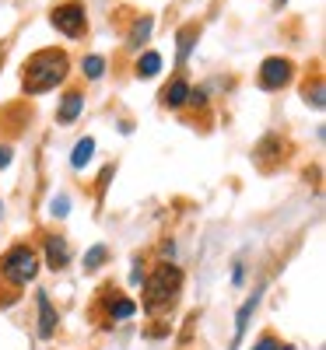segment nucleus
I'll return each instance as SVG.
<instances>
[{
    "mask_svg": "<svg viewBox=\"0 0 326 350\" xmlns=\"http://www.w3.org/2000/svg\"><path fill=\"white\" fill-rule=\"evenodd\" d=\"M71 74V56L56 46H46L32 53L21 67V92L25 95H46L56 84H64Z\"/></svg>",
    "mask_w": 326,
    "mask_h": 350,
    "instance_id": "obj_1",
    "label": "nucleus"
},
{
    "mask_svg": "<svg viewBox=\"0 0 326 350\" xmlns=\"http://www.w3.org/2000/svg\"><path fill=\"white\" fill-rule=\"evenodd\" d=\"M179 295H183V270L175 267V262H162L144 284V308L147 312H165L179 301Z\"/></svg>",
    "mask_w": 326,
    "mask_h": 350,
    "instance_id": "obj_2",
    "label": "nucleus"
},
{
    "mask_svg": "<svg viewBox=\"0 0 326 350\" xmlns=\"http://www.w3.org/2000/svg\"><path fill=\"white\" fill-rule=\"evenodd\" d=\"M39 273V252L32 245H11L0 259V280H8L11 287H25L28 280H36Z\"/></svg>",
    "mask_w": 326,
    "mask_h": 350,
    "instance_id": "obj_3",
    "label": "nucleus"
},
{
    "mask_svg": "<svg viewBox=\"0 0 326 350\" xmlns=\"http://www.w3.org/2000/svg\"><path fill=\"white\" fill-rule=\"evenodd\" d=\"M49 25L67 39H84L88 36V11L81 0H64V4H53Z\"/></svg>",
    "mask_w": 326,
    "mask_h": 350,
    "instance_id": "obj_4",
    "label": "nucleus"
},
{
    "mask_svg": "<svg viewBox=\"0 0 326 350\" xmlns=\"http://www.w3.org/2000/svg\"><path fill=\"white\" fill-rule=\"evenodd\" d=\"M294 77V64L288 60V56H266V60L260 64V74H256V84L263 88V92H281V88H288Z\"/></svg>",
    "mask_w": 326,
    "mask_h": 350,
    "instance_id": "obj_5",
    "label": "nucleus"
},
{
    "mask_svg": "<svg viewBox=\"0 0 326 350\" xmlns=\"http://www.w3.org/2000/svg\"><path fill=\"white\" fill-rule=\"evenodd\" d=\"M281 161H284V140H281V133H266L253 148V165L260 172H274Z\"/></svg>",
    "mask_w": 326,
    "mask_h": 350,
    "instance_id": "obj_6",
    "label": "nucleus"
},
{
    "mask_svg": "<svg viewBox=\"0 0 326 350\" xmlns=\"http://www.w3.org/2000/svg\"><path fill=\"white\" fill-rule=\"evenodd\" d=\"M81 109H84V92H81V88H67L64 98H60V109H56V123H60V126H74L81 120Z\"/></svg>",
    "mask_w": 326,
    "mask_h": 350,
    "instance_id": "obj_7",
    "label": "nucleus"
},
{
    "mask_svg": "<svg viewBox=\"0 0 326 350\" xmlns=\"http://www.w3.org/2000/svg\"><path fill=\"white\" fill-rule=\"evenodd\" d=\"M42 259L49 262V270H67V262H71V245L64 235H46L42 242Z\"/></svg>",
    "mask_w": 326,
    "mask_h": 350,
    "instance_id": "obj_8",
    "label": "nucleus"
},
{
    "mask_svg": "<svg viewBox=\"0 0 326 350\" xmlns=\"http://www.w3.org/2000/svg\"><path fill=\"white\" fill-rule=\"evenodd\" d=\"M190 88H193V84H190L183 74H175V77H172V81L162 88L158 102H162L165 109H183V105H186V95H190Z\"/></svg>",
    "mask_w": 326,
    "mask_h": 350,
    "instance_id": "obj_9",
    "label": "nucleus"
},
{
    "mask_svg": "<svg viewBox=\"0 0 326 350\" xmlns=\"http://www.w3.org/2000/svg\"><path fill=\"white\" fill-rule=\"evenodd\" d=\"M36 305H39V336L53 340V333H56V308L49 305L46 291H36Z\"/></svg>",
    "mask_w": 326,
    "mask_h": 350,
    "instance_id": "obj_10",
    "label": "nucleus"
},
{
    "mask_svg": "<svg viewBox=\"0 0 326 350\" xmlns=\"http://www.w3.org/2000/svg\"><path fill=\"white\" fill-rule=\"evenodd\" d=\"M260 298H263V287H256L253 295L242 301V308H239V315H235V343L231 347H239L242 343V336H246V326H249V315L256 312V305H260Z\"/></svg>",
    "mask_w": 326,
    "mask_h": 350,
    "instance_id": "obj_11",
    "label": "nucleus"
},
{
    "mask_svg": "<svg viewBox=\"0 0 326 350\" xmlns=\"http://www.w3.org/2000/svg\"><path fill=\"white\" fill-rule=\"evenodd\" d=\"M197 39H200V25L197 21H190V25H183L179 28V49H175V67H186V60H190V49L197 46Z\"/></svg>",
    "mask_w": 326,
    "mask_h": 350,
    "instance_id": "obj_12",
    "label": "nucleus"
},
{
    "mask_svg": "<svg viewBox=\"0 0 326 350\" xmlns=\"http://www.w3.org/2000/svg\"><path fill=\"white\" fill-rule=\"evenodd\" d=\"M92 158H95V137H81V140L74 144V151H71V168L81 172Z\"/></svg>",
    "mask_w": 326,
    "mask_h": 350,
    "instance_id": "obj_13",
    "label": "nucleus"
},
{
    "mask_svg": "<svg viewBox=\"0 0 326 350\" xmlns=\"http://www.w3.org/2000/svg\"><path fill=\"white\" fill-rule=\"evenodd\" d=\"M109 312H112L116 323H127V319H134L137 305L130 298H123V295H109Z\"/></svg>",
    "mask_w": 326,
    "mask_h": 350,
    "instance_id": "obj_14",
    "label": "nucleus"
},
{
    "mask_svg": "<svg viewBox=\"0 0 326 350\" xmlns=\"http://www.w3.org/2000/svg\"><path fill=\"white\" fill-rule=\"evenodd\" d=\"M109 262V245H92L84 252V273H99Z\"/></svg>",
    "mask_w": 326,
    "mask_h": 350,
    "instance_id": "obj_15",
    "label": "nucleus"
},
{
    "mask_svg": "<svg viewBox=\"0 0 326 350\" xmlns=\"http://www.w3.org/2000/svg\"><path fill=\"white\" fill-rule=\"evenodd\" d=\"M151 28H155V18H151V14L137 18V21H134V32H130V46L137 49L140 42H147V36H151Z\"/></svg>",
    "mask_w": 326,
    "mask_h": 350,
    "instance_id": "obj_16",
    "label": "nucleus"
},
{
    "mask_svg": "<svg viewBox=\"0 0 326 350\" xmlns=\"http://www.w3.org/2000/svg\"><path fill=\"white\" fill-rule=\"evenodd\" d=\"M302 98H305L316 112H323V105H326V95H323V77H316L312 84L305 81V92H302Z\"/></svg>",
    "mask_w": 326,
    "mask_h": 350,
    "instance_id": "obj_17",
    "label": "nucleus"
},
{
    "mask_svg": "<svg viewBox=\"0 0 326 350\" xmlns=\"http://www.w3.org/2000/svg\"><path fill=\"white\" fill-rule=\"evenodd\" d=\"M158 70H162V56L158 53H144L140 60H137V77H144V81L155 77Z\"/></svg>",
    "mask_w": 326,
    "mask_h": 350,
    "instance_id": "obj_18",
    "label": "nucleus"
},
{
    "mask_svg": "<svg viewBox=\"0 0 326 350\" xmlns=\"http://www.w3.org/2000/svg\"><path fill=\"white\" fill-rule=\"evenodd\" d=\"M81 74H84L88 81H99V77L105 74V60H102V56H84V64H81Z\"/></svg>",
    "mask_w": 326,
    "mask_h": 350,
    "instance_id": "obj_19",
    "label": "nucleus"
},
{
    "mask_svg": "<svg viewBox=\"0 0 326 350\" xmlns=\"http://www.w3.org/2000/svg\"><path fill=\"white\" fill-rule=\"evenodd\" d=\"M253 350H291V347H284L274 333H263V336L256 340V347H253Z\"/></svg>",
    "mask_w": 326,
    "mask_h": 350,
    "instance_id": "obj_20",
    "label": "nucleus"
},
{
    "mask_svg": "<svg viewBox=\"0 0 326 350\" xmlns=\"http://www.w3.org/2000/svg\"><path fill=\"white\" fill-rule=\"evenodd\" d=\"M67 214H71V200H67V193L53 196V217H67Z\"/></svg>",
    "mask_w": 326,
    "mask_h": 350,
    "instance_id": "obj_21",
    "label": "nucleus"
},
{
    "mask_svg": "<svg viewBox=\"0 0 326 350\" xmlns=\"http://www.w3.org/2000/svg\"><path fill=\"white\" fill-rule=\"evenodd\" d=\"M11 161H14V148L11 144H0V172H4Z\"/></svg>",
    "mask_w": 326,
    "mask_h": 350,
    "instance_id": "obj_22",
    "label": "nucleus"
},
{
    "mask_svg": "<svg viewBox=\"0 0 326 350\" xmlns=\"http://www.w3.org/2000/svg\"><path fill=\"white\" fill-rule=\"evenodd\" d=\"M231 284H242V259H235V267H231Z\"/></svg>",
    "mask_w": 326,
    "mask_h": 350,
    "instance_id": "obj_23",
    "label": "nucleus"
},
{
    "mask_svg": "<svg viewBox=\"0 0 326 350\" xmlns=\"http://www.w3.org/2000/svg\"><path fill=\"white\" fill-rule=\"evenodd\" d=\"M274 8H288V0H274Z\"/></svg>",
    "mask_w": 326,
    "mask_h": 350,
    "instance_id": "obj_24",
    "label": "nucleus"
},
{
    "mask_svg": "<svg viewBox=\"0 0 326 350\" xmlns=\"http://www.w3.org/2000/svg\"><path fill=\"white\" fill-rule=\"evenodd\" d=\"M0 217H4V200H0Z\"/></svg>",
    "mask_w": 326,
    "mask_h": 350,
    "instance_id": "obj_25",
    "label": "nucleus"
}]
</instances>
